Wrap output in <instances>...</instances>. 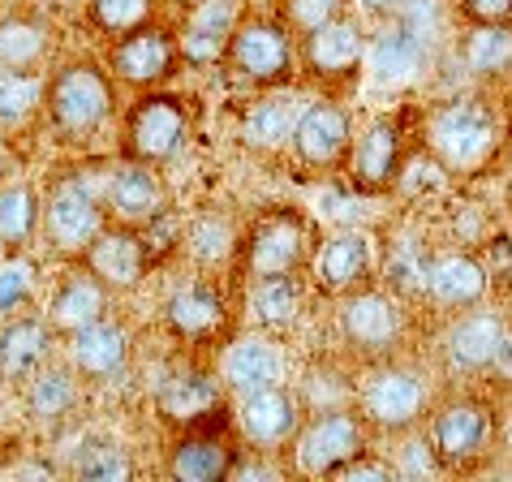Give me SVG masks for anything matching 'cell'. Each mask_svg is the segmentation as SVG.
<instances>
[{
	"instance_id": "cell-1",
	"label": "cell",
	"mask_w": 512,
	"mask_h": 482,
	"mask_svg": "<svg viewBox=\"0 0 512 482\" xmlns=\"http://www.w3.org/2000/svg\"><path fill=\"white\" fill-rule=\"evenodd\" d=\"M426 151L452 177H482L504 151V112L491 95H452L431 104L422 121Z\"/></svg>"
},
{
	"instance_id": "cell-2",
	"label": "cell",
	"mask_w": 512,
	"mask_h": 482,
	"mask_svg": "<svg viewBox=\"0 0 512 482\" xmlns=\"http://www.w3.org/2000/svg\"><path fill=\"white\" fill-rule=\"evenodd\" d=\"M448 31H452L448 0H401V9L388 13L383 26L371 35L366 74L379 87H405L435 61Z\"/></svg>"
},
{
	"instance_id": "cell-3",
	"label": "cell",
	"mask_w": 512,
	"mask_h": 482,
	"mask_svg": "<svg viewBox=\"0 0 512 482\" xmlns=\"http://www.w3.org/2000/svg\"><path fill=\"white\" fill-rule=\"evenodd\" d=\"M439 474H474L500 448V414L487 396H448L422 422Z\"/></svg>"
},
{
	"instance_id": "cell-4",
	"label": "cell",
	"mask_w": 512,
	"mask_h": 482,
	"mask_svg": "<svg viewBox=\"0 0 512 482\" xmlns=\"http://www.w3.org/2000/svg\"><path fill=\"white\" fill-rule=\"evenodd\" d=\"M353 405H358V414L375 435L401 439L422 427L435 401H431V384H426L418 366L383 358V362H371V371L353 384Z\"/></svg>"
},
{
	"instance_id": "cell-5",
	"label": "cell",
	"mask_w": 512,
	"mask_h": 482,
	"mask_svg": "<svg viewBox=\"0 0 512 482\" xmlns=\"http://www.w3.org/2000/svg\"><path fill=\"white\" fill-rule=\"evenodd\" d=\"M336 302H340L336 306V332H340V345H345L353 358L383 362L405 345L409 310H405V297L396 289H383L371 280V285L336 297Z\"/></svg>"
},
{
	"instance_id": "cell-6",
	"label": "cell",
	"mask_w": 512,
	"mask_h": 482,
	"mask_svg": "<svg viewBox=\"0 0 512 482\" xmlns=\"http://www.w3.org/2000/svg\"><path fill=\"white\" fill-rule=\"evenodd\" d=\"M44 108L56 134L69 143H82V138L104 130L108 117L117 112V91H112L108 69H99L95 61H69L48 78Z\"/></svg>"
},
{
	"instance_id": "cell-7",
	"label": "cell",
	"mask_w": 512,
	"mask_h": 482,
	"mask_svg": "<svg viewBox=\"0 0 512 482\" xmlns=\"http://www.w3.org/2000/svg\"><path fill=\"white\" fill-rule=\"evenodd\" d=\"M371 427L358 414V405H336L306 414L302 431L289 444V470L302 478H336L353 457L371 452Z\"/></svg>"
},
{
	"instance_id": "cell-8",
	"label": "cell",
	"mask_w": 512,
	"mask_h": 482,
	"mask_svg": "<svg viewBox=\"0 0 512 482\" xmlns=\"http://www.w3.org/2000/svg\"><path fill=\"white\" fill-rule=\"evenodd\" d=\"M319 250L315 224L293 207L263 211L241 237V272L250 280L259 276H284V272H310V259Z\"/></svg>"
},
{
	"instance_id": "cell-9",
	"label": "cell",
	"mask_w": 512,
	"mask_h": 482,
	"mask_svg": "<svg viewBox=\"0 0 512 482\" xmlns=\"http://www.w3.org/2000/svg\"><path fill=\"white\" fill-rule=\"evenodd\" d=\"M405 112H375L371 121L358 130L353 138V151L345 160V181L353 194L362 198H379V194H392L401 186V173H405Z\"/></svg>"
},
{
	"instance_id": "cell-10",
	"label": "cell",
	"mask_w": 512,
	"mask_h": 482,
	"mask_svg": "<svg viewBox=\"0 0 512 482\" xmlns=\"http://www.w3.org/2000/svg\"><path fill=\"white\" fill-rule=\"evenodd\" d=\"M224 65L250 87H289L297 78V35L280 18H241Z\"/></svg>"
},
{
	"instance_id": "cell-11",
	"label": "cell",
	"mask_w": 512,
	"mask_h": 482,
	"mask_svg": "<svg viewBox=\"0 0 512 482\" xmlns=\"http://www.w3.org/2000/svg\"><path fill=\"white\" fill-rule=\"evenodd\" d=\"M508 340H512V315L491 302H482V306H469V310L452 315L439 349H444V362L452 375L491 379L508 349Z\"/></svg>"
},
{
	"instance_id": "cell-12",
	"label": "cell",
	"mask_w": 512,
	"mask_h": 482,
	"mask_svg": "<svg viewBox=\"0 0 512 482\" xmlns=\"http://www.w3.org/2000/svg\"><path fill=\"white\" fill-rule=\"evenodd\" d=\"M186 138H190V108L181 95H164L151 87V95L134 99L130 112H125V130H121L125 160L168 164L186 147Z\"/></svg>"
},
{
	"instance_id": "cell-13",
	"label": "cell",
	"mask_w": 512,
	"mask_h": 482,
	"mask_svg": "<svg viewBox=\"0 0 512 482\" xmlns=\"http://www.w3.org/2000/svg\"><path fill=\"white\" fill-rule=\"evenodd\" d=\"M366 52H371V35H366L362 18L340 13L336 22L310 31L306 39H297V56L302 69L323 87H349L366 74Z\"/></svg>"
},
{
	"instance_id": "cell-14",
	"label": "cell",
	"mask_w": 512,
	"mask_h": 482,
	"mask_svg": "<svg viewBox=\"0 0 512 482\" xmlns=\"http://www.w3.org/2000/svg\"><path fill=\"white\" fill-rule=\"evenodd\" d=\"M164 427L173 431H229L237 427L229 396H224V379L207 371H177L164 379L160 396H155Z\"/></svg>"
},
{
	"instance_id": "cell-15",
	"label": "cell",
	"mask_w": 512,
	"mask_h": 482,
	"mask_svg": "<svg viewBox=\"0 0 512 482\" xmlns=\"http://www.w3.org/2000/svg\"><path fill=\"white\" fill-rule=\"evenodd\" d=\"M353 151V112L332 95L306 99L293 130V155L310 173H340Z\"/></svg>"
},
{
	"instance_id": "cell-16",
	"label": "cell",
	"mask_w": 512,
	"mask_h": 482,
	"mask_svg": "<svg viewBox=\"0 0 512 482\" xmlns=\"http://www.w3.org/2000/svg\"><path fill=\"white\" fill-rule=\"evenodd\" d=\"M491 267L478 259L474 250H444V254H426L422 263V280H418V297L431 302L444 315L491 302Z\"/></svg>"
},
{
	"instance_id": "cell-17",
	"label": "cell",
	"mask_w": 512,
	"mask_h": 482,
	"mask_svg": "<svg viewBox=\"0 0 512 482\" xmlns=\"http://www.w3.org/2000/svg\"><path fill=\"white\" fill-rule=\"evenodd\" d=\"M233 418H237V435L250 444V452L276 457V452H289L297 431H302L306 401H302V392L280 384V388H263V392L241 396Z\"/></svg>"
},
{
	"instance_id": "cell-18",
	"label": "cell",
	"mask_w": 512,
	"mask_h": 482,
	"mask_svg": "<svg viewBox=\"0 0 512 482\" xmlns=\"http://www.w3.org/2000/svg\"><path fill=\"white\" fill-rule=\"evenodd\" d=\"M108 207L82 186L78 177L52 181L44 194V237L52 241V250L61 254H82L91 241L108 229L104 224Z\"/></svg>"
},
{
	"instance_id": "cell-19",
	"label": "cell",
	"mask_w": 512,
	"mask_h": 482,
	"mask_svg": "<svg viewBox=\"0 0 512 482\" xmlns=\"http://www.w3.org/2000/svg\"><path fill=\"white\" fill-rule=\"evenodd\" d=\"M181 65V39L164 26H138L130 35H117V44L108 52V69L117 74L121 82L147 91V87H160L177 74Z\"/></svg>"
},
{
	"instance_id": "cell-20",
	"label": "cell",
	"mask_w": 512,
	"mask_h": 482,
	"mask_svg": "<svg viewBox=\"0 0 512 482\" xmlns=\"http://www.w3.org/2000/svg\"><path fill=\"white\" fill-rule=\"evenodd\" d=\"M375 280V237L362 229H340L319 241L310 259V285L323 297H345Z\"/></svg>"
},
{
	"instance_id": "cell-21",
	"label": "cell",
	"mask_w": 512,
	"mask_h": 482,
	"mask_svg": "<svg viewBox=\"0 0 512 482\" xmlns=\"http://www.w3.org/2000/svg\"><path fill=\"white\" fill-rule=\"evenodd\" d=\"M82 263H87L112 293H134L142 280H147L155 254L138 229H130V224H112V229H104L87 250H82Z\"/></svg>"
},
{
	"instance_id": "cell-22",
	"label": "cell",
	"mask_w": 512,
	"mask_h": 482,
	"mask_svg": "<svg viewBox=\"0 0 512 482\" xmlns=\"http://www.w3.org/2000/svg\"><path fill=\"white\" fill-rule=\"evenodd\" d=\"M220 379H224V388L237 396L280 388L284 379H289V358H284V349L272 340V332H250V336H237L233 345L224 349Z\"/></svg>"
},
{
	"instance_id": "cell-23",
	"label": "cell",
	"mask_w": 512,
	"mask_h": 482,
	"mask_svg": "<svg viewBox=\"0 0 512 482\" xmlns=\"http://www.w3.org/2000/svg\"><path fill=\"white\" fill-rule=\"evenodd\" d=\"M104 207L117 224H130V229H147L160 216H168V186L164 177L155 173V164H138L130 160L125 168H117L104 190Z\"/></svg>"
},
{
	"instance_id": "cell-24",
	"label": "cell",
	"mask_w": 512,
	"mask_h": 482,
	"mask_svg": "<svg viewBox=\"0 0 512 482\" xmlns=\"http://www.w3.org/2000/svg\"><path fill=\"white\" fill-rule=\"evenodd\" d=\"M241 18H246V13H241V0H203V5H194L186 26H181V35H177L181 61L194 65V69L224 65Z\"/></svg>"
},
{
	"instance_id": "cell-25",
	"label": "cell",
	"mask_w": 512,
	"mask_h": 482,
	"mask_svg": "<svg viewBox=\"0 0 512 482\" xmlns=\"http://www.w3.org/2000/svg\"><path fill=\"white\" fill-rule=\"evenodd\" d=\"M224 319H229V302H224V289L216 280H186V285H177L173 297H168L164 306V323L168 332L177 340H186V345H198V340H211Z\"/></svg>"
},
{
	"instance_id": "cell-26",
	"label": "cell",
	"mask_w": 512,
	"mask_h": 482,
	"mask_svg": "<svg viewBox=\"0 0 512 482\" xmlns=\"http://www.w3.org/2000/svg\"><path fill=\"white\" fill-rule=\"evenodd\" d=\"M246 448L233 444L229 431H181L168 452V478L177 482H224Z\"/></svg>"
},
{
	"instance_id": "cell-27",
	"label": "cell",
	"mask_w": 512,
	"mask_h": 482,
	"mask_svg": "<svg viewBox=\"0 0 512 482\" xmlns=\"http://www.w3.org/2000/svg\"><path fill=\"white\" fill-rule=\"evenodd\" d=\"M130 349H134L130 332L112 319H95L69 336V362H74V371L82 379H91V384H108V379L125 375Z\"/></svg>"
},
{
	"instance_id": "cell-28",
	"label": "cell",
	"mask_w": 512,
	"mask_h": 482,
	"mask_svg": "<svg viewBox=\"0 0 512 482\" xmlns=\"http://www.w3.org/2000/svg\"><path fill=\"white\" fill-rule=\"evenodd\" d=\"M108 285L99 280L87 263L69 267V272L56 280V289L48 297V323L56 332L74 336L78 328H87L95 319H108Z\"/></svg>"
},
{
	"instance_id": "cell-29",
	"label": "cell",
	"mask_w": 512,
	"mask_h": 482,
	"mask_svg": "<svg viewBox=\"0 0 512 482\" xmlns=\"http://www.w3.org/2000/svg\"><path fill=\"white\" fill-rule=\"evenodd\" d=\"M52 340H56V328L48 319L13 315L5 328H0V379H9V384H26L39 366H48Z\"/></svg>"
},
{
	"instance_id": "cell-30",
	"label": "cell",
	"mask_w": 512,
	"mask_h": 482,
	"mask_svg": "<svg viewBox=\"0 0 512 482\" xmlns=\"http://www.w3.org/2000/svg\"><path fill=\"white\" fill-rule=\"evenodd\" d=\"M452 44L469 78L500 82L512 74V22H465V31L452 35Z\"/></svg>"
},
{
	"instance_id": "cell-31",
	"label": "cell",
	"mask_w": 512,
	"mask_h": 482,
	"mask_svg": "<svg viewBox=\"0 0 512 482\" xmlns=\"http://www.w3.org/2000/svg\"><path fill=\"white\" fill-rule=\"evenodd\" d=\"M306 99H297L293 91L276 87L272 95L254 99L246 108V121H241V143L259 155H272L293 147V130H297V117H302Z\"/></svg>"
},
{
	"instance_id": "cell-32",
	"label": "cell",
	"mask_w": 512,
	"mask_h": 482,
	"mask_svg": "<svg viewBox=\"0 0 512 482\" xmlns=\"http://www.w3.org/2000/svg\"><path fill=\"white\" fill-rule=\"evenodd\" d=\"M306 293L310 289L302 272L259 276V280H250V315L263 332H289L306 315Z\"/></svg>"
},
{
	"instance_id": "cell-33",
	"label": "cell",
	"mask_w": 512,
	"mask_h": 482,
	"mask_svg": "<svg viewBox=\"0 0 512 482\" xmlns=\"http://www.w3.org/2000/svg\"><path fill=\"white\" fill-rule=\"evenodd\" d=\"M78 371L74 362L69 366H39V371L26 379V414L35 422H44V427H56V422H65L69 414L78 409Z\"/></svg>"
},
{
	"instance_id": "cell-34",
	"label": "cell",
	"mask_w": 512,
	"mask_h": 482,
	"mask_svg": "<svg viewBox=\"0 0 512 482\" xmlns=\"http://www.w3.org/2000/svg\"><path fill=\"white\" fill-rule=\"evenodd\" d=\"M52 52L48 22L31 13H9L0 18V69H39Z\"/></svg>"
},
{
	"instance_id": "cell-35",
	"label": "cell",
	"mask_w": 512,
	"mask_h": 482,
	"mask_svg": "<svg viewBox=\"0 0 512 482\" xmlns=\"http://www.w3.org/2000/svg\"><path fill=\"white\" fill-rule=\"evenodd\" d=\"M39 229H44V198L26 181L0 186V241L9 250H22Z\"/></svg>"
},
{
	"instance_id": "cell-36",
	"label": "cell",
	"mask_w": 512,
	"mask_h": 482,
	"mask_svg": "<svg viewBox=\"0 0 512 482\" xmlns=\"http://www.w3.org/2000/svg\"><path fill=\"white\" fill-rule=\"evenodd\" d=\"M48 78L39 69H0V130H22L44 108Z\"/></svg>"
},
{
	"instance_id": "cell-37",
	"label": "cell",
	"mask_w": 512,
	"mask_h": 482,
	"mask_svg": "<svg viewBox=\"0 0 512 482\" xmlns=\"http://www.w3.org/2000/svg\"><path fill=\"white\" fill-rule=\"evenodd\" d=\"M186 250H190L203 267H220V263H229L233 254L241 250V237H237V229H233L229 216H220V211H207V216L190 220V229H186Z\"/></svg>"
},
{
	"instance_id": "cell-38",
	"label": "cell",
	"mask_w": 512,
	"mask_h": 482,
	"mask_svg": "<svg viewBox=\"0 0 512 482\" xmlns=\"http://www.w3.org/2000/svg\"><path fill=\"white\" fill-rule=\"evenodd\" d=\"M35 289H39V267L26 259V254L9 250L5 259H0V319L22 315V310L35 302Z\"/></svg>"
},
{
	"instance_id": "cell-39",
	"label": "cell",
	"mask_w": 512,
	"mask_h": 482,
	"mask_svg": "<svg viewBox=\"0 0 512 482\" xmlns=\"http://www.w3.org/2000/svg\"><path fill=\"white\" fill-rule=\"evenodd\" d=\"M160 0H87L91 26L104 35H130L138 26L151 22V13Z\"/></svg>"
},
{
	"instance_id": "cell-40",
	"label": "cell",
	"mask_w": 512,
	"mask_h": 482,
	"mask_svg": "<svg viewBox=\"0 0 512 482\" xmlns=\"http://www.w3.org/2000/svg\"><path fill=\"white\" fill-rule=\"evenodd\" d=\"M74 474L87 478V482H125V478H134V461L121 444L99 439V444H91L87 452H78Z\"/></svg>"
},
{
	"instance_id": "cell-41",
	"label": "cell",
	"mask_w": 512,
	"mask_h": 482,
	"mask_svg": "<svg viewBox=\"0 0 512 482\" xmlns=\"http://www.w3.org/2000/svg\"><path fill=\"white\" fill-rule=\"evenodd\" d=\"M345 5H349V0H280L276 18L289 26L297 39H306L310 31H319V26L336 22L340 13H345Z\"/></svg>"
},
{
	"instance_id": "cell-42",
	"label": "cell",
	"mask_w": 512,
	"mask_h": 482,
	"mask_svg": "<svg viewBox=\"0 0 512 482\" xmlns=\"http://www.w3.org/2000/svg\"><path fill=\"white\" fill-rule=\"evenodd\" d=\"M396 474H401V470H396V465L388 461V457H375V448L371 452H362V457H353L349 465H345V470H340L336 478H345V482H358V478H371V482H392Z\"/></svg>"
},
{
	"instance_id": "cell-43",
	"label": "cell",
	"mask_w": 512,
	"mask_h": 482,
	"mask_svg": "<svg viewBox=\"0 0 512 482\" xmlns=\"http://www.w3.org/2000/svg\"><path fill=\"white\" fill-rule=\"evenodd\" d=\"M457 18H465V22H512V0H461Z\"/></svg>"
},
{
	"instance_id": "cell-44",
	"label": "cell",
	"mask_w": 512,
	"mask_h": 482,
	"mask_svg": "<svg viewBox=\"0 0 512 482\" xmlns=\"http://www.w3.org/2000/svg\"><path fill=\"white\" fill-rule=\"evenodd\" d=\"M353 5H358V13L362 18H388V13H396L401 9V0H353Z\"/></svg>"
},
{
	"instance_id": "cell-45",
	"label": "cell",
	"mask_w": 512,
	"mask_h": 482,
	"mask_svg": "<svg viewBox=\"0 0 512 482\" xmlns=\"http://www.w3.org/2000/svg\"><path fill=\"white\" fill-rule=\"evenodd\" d=\"M500 448L512 457V401H508V409L500 414Z\"/></svg>"
},
{
	"instance_id": "cell-46",
	"label": "cell",
	"mask_w": 512,
	"mask_h": 482,
	"mask_svg": "<svg viewBox=\"0 0 512 482\" xmlns=\"http://www.w3.org/2000/svg\"><path fill=\"white\" fill-rule=\"evenodd\" d=\"M5 173H9V151H5V143H0V186H5Z\"/></svg>"
},
{
	"instance_id": "cell-47",
	"label": "cell",
	"mask_w": 512,
	"mask_h": 482,
	"mask_svg": "<svg viewBox=\"0 0 512 482\" xmlns=\"http://www.w3.org/2000/svg\"><path fill=\"white\" fill-rule=\"evenodd\" d=\"M508 207H512V186H508Z\"/></svg>"
}]
</instances>
